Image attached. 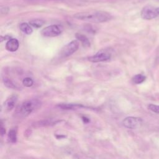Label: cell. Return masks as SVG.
Returning a JSON list of instances; mask_svg holds the SVG:
<instances>
[{
  "label": "cell",
  "mask_w": 159,
  "mask_h": 159,
  "mask_svg": "<svg viewBox=\"0 0 159 159\" xmlns=\"http://www.w3.org/2000/svg\"><path fill=\"white\" fill-rule=\"evenodd\" d=\"M73 17L80 20L94 23H101L110 20L112 17L107 12L94 11L78 12L73 15Z\"/></svg>",
  "instance_id": "1"
},
{
  "label": "cell",
  "mask_w": 159,
  "mask_h": 159,
  "mask_svg": "<svg viewBox=\"0 0 159 159\" xmlns=\"http://www.w3.org/2000/svg\"><path fill=\"white\" fill-rule=\"evenodd\" d=\"M39 104V101L37 99L25 101L23 102L17 108V114L20 116L25 117L29 115L35 108H37Z\"/></svg>",
  "instance_id": "2"
},
{
  "label": "cell",
  "mask_w": 159,
  "mask_h": 159,
  "mask_svg": "<svg viewBox=\"0 0 159 159\" xmlns=\"http://www.w3.org/2000/svg\"><path fill=\"white\" fill-rule=\"evenodd\" d=\"M63 31V27L61 25L54 24L43 28L41 31V34L44 37H53L60 35Z\"/></svg>",
  "instance_id": "3"
},
{
  "label": "cell",
  "mask_w": 159,
  "mask_h": 159,
  "mask_svg": "<svg viewBox=\"0 0 159 159\" xmlns=\"http://www.w3.org/2000/svg\"><path fill=\"white\" fill-rule=\"evenodd\" d=\"M79 47V43L77 40H74L68 44L65 45L61 50L60 52V55L62 58H66L71 55H72L74 52H75Z\"/></svg>",
  "instance_id": "4"
},
{
  "label": "cell",
  "mask_w": 159,
  "mask_h": 159,
  "mask_svg": "<svg viewBox=\"0 0 159 159\" xmlns=\"http://www.w3.org/2000/svg\"><path fill=\"white\" fill-rule=\"evenodd\" d=\"M141 17L145 20H152L158 16L156 7L147 5L143 7L140 12Z\"/></svg>",
  "instance_id": "5"
},
{
  "label": "cell",
  "mask_w": 159,
  "mask_h": 159,
  "mask_svg": "<svg viewBox=\"0 0 159 159\" xmlns=\"http://www.w3.org/2000/svg\"><path fill=\"white\" fill-rule=\"evenodd\" d=\"M111 57V53L107 50H100L95 55L88 57V60L93 62H101L109 60Z\"/></svg>",
  "instance_id": "6"
},
{
  "label": "cell",
  "mask_w": 159,
  "mask_h": 159,
  "mask_svg": "<svg viewBox=\"0 0 159 159\" xmlns=\"http://www.w3.org/2000/svg\"><path fill=\"white\" fill-rule=\"evenodd\" d=\"M142 120L141 118L136 117H127L122 121L123 125L128 129H134L138 128L142 124Z\"/></svg>",
  "instance_id": "7"
},
{
  "label": "cell",
  "mask_w": 159,
  "mask_h": 159,
  "mask_svg": "<svg viewBox=\"0 0 159 159\" xmlns=\"http://www.w3.org/2000/svg\"><path fill=\"white\" fill-rule=\"evenodd\" d=\"M17 96H16V95L11 96V97L7 98L6 100V101L4 102V109L7 111L12 110L14 107L15 104L17 102Z\"/></svg>",
  "instance_id": "8"
},
{
  "label": "cell",
  "mask_w": 159,
  "mask_h": 159,
  "mask_svg": "<svg viewBox=\"0 0 159 159\" xmlns=\"http://www.w3.org/2000/svg\"><path fill=\"white\" fill-rule=\"evenodd\" d=\"M19 46V41L16 39H10L6 44V48L9 52H16Z\"/></svg>",
  "instance_id": "9"
},
{
  "label": "cell",
  "mask_w": 159,
  "mask_h": 159,
  "mask_svg": "<svg viewBox=\"0 0 159 159\" xmlns=\"http://www.w3.org/2000/svg\"><path fill=\"white\" fill-rule=\"evenodd\" d=\"M19 28H20V30L22 32H24V34H25L27 35L31 34L33 31L31 25L29 24H27L26 22L21 23L19 25Z\"/></svg>",
  "instance_id": "10"
},
{
  "label": "cell",
  "mask_w": 159,
  "mask_h": 159,
  "mask_svg": "<svg viewBox=\"0 0 159 159\" xmlns=\"http://www.w3.org/2000/svg\"><path fill=\"white\" fill-rule=\"evenodd\" d=\"M75 37L78 40H80L82 43L83 46H84V47H89L90 46V42H89L88 39L85 35L77 33V34H76Z\"/></svg>",
  "instance_id": "11"
},
{
  "label": "cell",
  "mask_w": 159,
  "mask_h": 159,
  "mask_svg": "<svg viewBox=\"0 0 159 159\" xmlns=\"http://www.w3.org/2000/svg\"><path fill=\"white\" fill-rule=\"evenodd\" d=\"M8 141L11 143H15L17 141V130L12 129L9 130L7 135Z\"/></svg>",
  "instance_id": "12"
},
{
  "label": "cell",
  "mask_w": 159,
  "mask_h": 159,
  "mask_svg": "<svg viewBox=\"0 0 159 159\" xmlns=\"http://www.w3.org/2000/svg\"><path fill=\"white\" fill-rule=\"evenodd\" d=\"M58 106L63 109H77L79 107H84L81 104H60L58 105Z\"/></svg>",
  "instance_id": "13"
},
{
  "label": "cell",
  "mask_w": 159,
  "mask_h": 159,
  "mask_svg": "<svg viewBox=\"0 0 159 159\" xmlns=\"http://www.w3.org/2000/svg\"><path fill=\"white\" fill-rule=\"evenodd\" d=\"M45 24V21L40 19H35L29 21V24L35 28H39Z\"/></svg>",
  "instance_id": "14"
},
{
  "label": "cell",
  "mask_w": 159,
  "mask_h": 159,
  "mask_svg": "<svg viewBox=\"0 0 159 159\" xmlns=\"http://www.w3.org/2000/svg\"><path fill=\"white\" fill-rule=\"evenodd\" d=\"M146 79V76L142 74H137L133 76L132 80L135 84H140L143 83Z\"/></svg>",
  "instance_id": "15"
},
{
  "label": "cell",
  "mask_w": 159,
  "mask_h": 159,
  "mask_svg": "<svg viewBox=\"0 0 159 159\" xmlns=\"http://www.w3.org/2000/svg\"><path fill=\"white\" fill-rule=\"evenodd\" d=\"M2 81H3V83H4V85H5L6 86L9 88H14H14H16V85L14 84V83L12 82V81L11 80H10L9 78L5 77V78H3Z\"/></svg>",
  "instance_id": "16"
},
{
  "label": "cell",
  "mask_w": 159,
  "mask_h": 159,
  "mask_svg": "<svg viewBox=\"0 0 159 159\" xmlns=\"http://www.w3.org/2000/svg\"><path fill=\"white\" fill-rule=\"evenodd\" d=\"M22 84L25 87H30L33 85L34 81L30 77H26L22 81Z\"/></svg>",
  "instance_id": "17"
},
{
  "label": "cell",
  "mask_w": 159,
  "mask_h": 159,
  "mask_svg": "<svg viewBox=\"0 0 159 159\" xmlns=\"http://www.w3.org/2000/svg\"><path fill=\"white\" fill-rule=\"evenodd\" d=\"M148 109L155 113L159 114V106H158V105H155L153 104H150L148 106Z\"/></svg>",
  "instance_id": "18"
},
{
  "label": "cell",
  "mask_w": 159,
  "mask_h": 159,
  "mask_svg": "<svg viewBox=\"0 0 159 159\" xmlns=\"http://www.w3.org/2000/svg\"><path fill=\"white\" fill-rule=\"evenodd\" d=\"M53 122H51L50 121L48 120H42L40 122H37V124H36L35 125H37L39 126H46V125H49L50 124H52Z\"/></svg>",
  "instance_id": "19"
},
{
  "label": "cell",
  "mask_w": 159,
  "mask_h": 159,
  "mask_svg": "<svg viewBox=\"0 0 159 159\" xmlns=\"http://www.w3.org/2000/svg\"><path fill=\"white\" fill-rule=\"evenodd\" d=\"M9 7H6V6H4V7H1V13L2 14H7L8 12H9Z\"/></svg>",
  "instance_id": "20"
},
{
  "label": "cell",
  "mask_w": 159,
  "mask_h": 159,
  "mask_svg": "<svg viewBox=\"0 0 159 159\" xmlns=\"http://www.w3.org/2000/svg\"><path fill=\"white\" fill-rule=\"evenodd\" d=\"M6 133V130H5V128L3 127L2 125V122L1 121V135L3 136Z\"/></svg>",
  "instance_id": "21"
},
{
  "label": "cell",
  "mask_w": 159,
  "mask_h": 159,
  "mask_svg": "<svg viewBox=\"0 0 159 159\" xmlns=\"http://www.w3.org/2000/svg\"><path fill=\"white\" fill-rule=\"evenodd\" d=\"M157 12H158V16H159V7H157Z\"/></svg>",
  "instance_id": "22"
},
{
  "label": "cell",
  "mask_w": 159,
  "mask_h": 159,
  "mask_svg": "<svg viewBox=\"0 0 159 159\" xmlns=\"http://www.w3.org/2000/svg\"><path fill=\"white\" fill-rule=\"evenodd\" d=\"M158 60H159V54H158Z\"/></svg>",
  "instance_id": "23"
},
{
  "label": "cell",
  "mask_w": 159,
  "mask_h": 159,
  "mask_svg": "<svg viewBox=\"0 0 159 159\" xmlns=\"http://www.w3.org/2000/svg\"><path fill=\"white\" fill-rule=\"evenodd\" d=\"M43 1H52V0H43Z\"/></svg>",
  "instance_id": "24"
},
{
  "label": "cell",
  "mask_w": 159,
  "mask_h": 159,
  "mask_svg": "<svg viewBox=\"0 0 159 159\" xmlns=\"http://www.w3.org/2000/svg\"><path fill=\"white\" fill-rule=\"evenodd\" d=\"M157 1H158V2H159V0H157Z\"/></svg>",
  "instance_id": "25"
}]
</instances>
